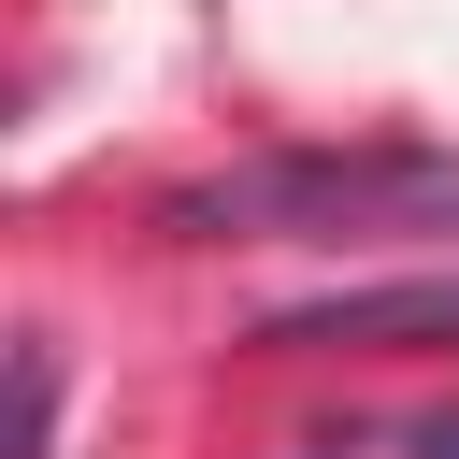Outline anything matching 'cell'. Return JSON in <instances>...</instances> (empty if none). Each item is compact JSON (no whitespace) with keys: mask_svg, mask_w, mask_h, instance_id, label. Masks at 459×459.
<instances>
[{"mask_svg":"<svg viewBox=\"0 0 459 459\" xmlns=\"http://www.w3.org/2000/svg\"><path fill=\"white\" fill-rule=\"evenodd\" d=\"M172 244H416L459 230V158L445 143H287L158 186Z\"/></svg>","mask_w":459,"mask_h":459,"instance_id":"1","label":"cell"},{"mask_svg":"<svg viewBox=\"0 0 459 459\" xmlns=\"http://www.w3.org/2000/svg\"><path fill=\"white\" fill-rule=\"evenodd\" d=\"M273 344H459V273H402V287H344L273 316Z\"/></svg>","mask_w":459,"mask_h":459,"instance_id":"2","label":"cell"},{"mask_svg":"<svg viewBox=\"0 0 459 459\" xmlns=\"http://www.w3.org/2000/svg\"><path fill=\"white\" fill-rule=\"evenodd\" d=\"M416 459H459V416H416Z\"/></svg>","mask_w":459,"mask_h":459,"instance_id":"3","label":"cell"},{"mask_svg":"<svg viewBox=\"0 0 459 459\" xmlns=\"http://www.w3.org/2000/svg\"><path fill=\"white\" fill-rule=\"evenodd\" d=\"M287 459H359V445H287Z\"/></svg>","mask_w":459,"mask_h":459,"instance_id":"4","label":"cell"}]
</instances>
